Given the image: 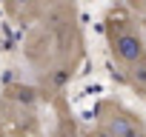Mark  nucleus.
I'll return each mask as SVG.
<instances>
[{
    "mask_svg": "<svg viewBox=\"0 0 146 137\" xmlns=\"http://www.w3.org/2000/svg\"><path fill=\"white\" fill-rule=\"evenodd\" d=\"M109 34H112V51H115V57L123 63V66H129V68H135L137 74H143L146 77V54H143V40L129 29V26H112L109 29Z\"/></svg>",
    "mask_w": 146,
    "mask_h": 137,
    "instance_id": "obj_1",
    "label": "nucleus"
},
{
    "mask_svg": "<svg viewBox=\"0 0 146 137\" xmlns=\"http://www.w3.org/2000/svg\"><path fill=\"white\" fill-rule=\"evenodd\" d=\"M106 137H140V128H137L135 120H129L126 114H115V117L109 120Z\"/></svg>",
    "mask_w": 146,
    "mask_h": 137,
    "instance_id": "obj_2",
    "label": "nucleus"
}]
</instances>
